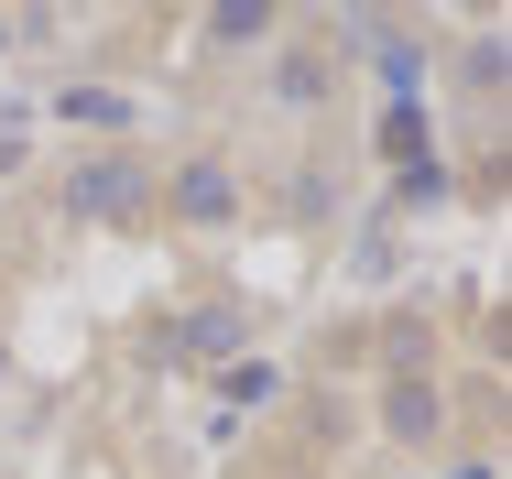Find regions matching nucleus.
Instances as JSON below:
<instances>
[{
  "mask_svg": "<svg viewBox=\"0 0 512 479\" xmlns=\"http://www.w3.org/2000/svg\"><path fill=\"white\" fill-rule=\"evenodd\" d=\"M175 207H186V218H229V175H218V153H197V164L175 175Z\"/></svg>",
  "mask_w": 512,
  "mask_h": 479,
  "instance_id": "obj_2",
  "label": "nucleus"
},
{
  "mask_svg": "<svg viewBox=\"0 0 512 479\" xmlns=\"http://www.w3.org/2000/svg\"><path fill=\"white\" fill-rule=\"evenodd\" d=\"M436 414H447L436 382H393V392H382V425H393V436H436Z\"/></svg>",
  "mask_w": 512,
  "mask_h": 479,
  "instance_id": "obj_1",
  "label": "nucleus"
},
{
  "mask_svg": "<svg viewBox=\"0 0 512 479\" xmlns=\"http://www.w3.org/2000/svg\"><path fill=\"white\" fill-rule=\"evenodd\" d=\"M469 479H491V469H469Z\"/></svg>",
  "mask_w": 512,
  "mask_h": 479,
  "instance_id": "obj_3",
  "label": "nucleus"
}]
</instances>
